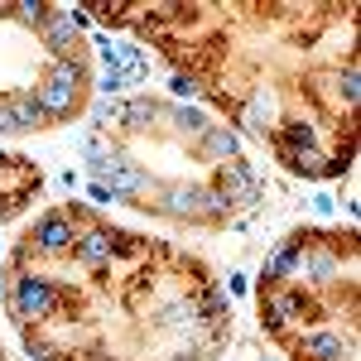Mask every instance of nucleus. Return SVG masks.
<instances>
[{
	"instance_id": "nucleus-1",
	"label": "nucleus",
	"mask_w": 361,
	"mask_h": 361,
	"mask_svg": "<svg viewBox=\"0 0 361 361\" xmlns=\"http://www.w3.org/2000/svg\"><path fill=\"white\" fill-rule=\"evenodd\" d=\"M78 82H82V68H78L73 58H58L49 87L39 92L44 111H49V116H68V111H73V97H78Z\"/></svg>"
},
{
	"instance_id": "nucleus-2",
	"label": "nucleus",
	"mask_w": 361,
	"mask_h": 361,
	"mask_svg": "<svg viewBox=\"0 0 361 361\" xmlns=\"http://www.w3.org/2000/svg\"><path fill=\"white\" fill-rule=\"evenodd\" d=\"M164 207L178 212V217H222L231 202L222 193H212V188H169Z\"/></svg>"
},
{
	"instance_id": "nucleus-3",
	"label": "nucleus",
	"mask_w": 361,
	"mask_h": 361,
	"mask_svg": "<svg viewBox=\"0 0 361 361\" xmlns=\"http://www.w3.org/2000/svg\"><path fill=\"white\" fill-rule=\"evenodd\" d=\"M217 193L226 197V202H255L260 197V183H255V173H250L241 159H226L222 164V188Z\"/></svg>"
},
{
	"instance_id": "nucleus-4",
	"label": "nucleus",
	"mask_w": 361,
	"mask_h": 361,
	"mask_svg": "<svg viewBox=\"0 0 361 361\" xmlns=\"http://www.w3.org/2000/svg\"><path fill=\"white\" fill-rule=\"evenodd\" d=\"M15 304H20V313H49L54 308V284L39 275H25L15 284Z\"/></svg>"
},
{
	"instance_id": "nucleus-5",
	"label": "nucleus",
	"mask_w": 361,
	"mask_h": 361,
	"mask_svg": "<svg viewBox=\"0 0 361 361\" xmlns=\"http://www.w3.org/2000/svg\"><path fill=\"white\" fill-rule=\"evenodd\" d=\"M111 73H116V82H121V92H126L130 82H145L149 63H145V54H140V49H121V54L111 58Z\"/></svg>"
},
{
	"instance_id": "nucleus-6",
	"label": "nucleus",
	"mask_w": 361,
	"mask_h": 361,
	"mask_svg": "<svg viewBox=\"0 0 361 361\" xmlns=\"http://www.w3.org/2000/svg\"><path fill=\"white\" fill-rule=\"evenodd\" d=\"M34 246L68 250V246H73V226L63 222V217H44V222H39V231H34Z\"/></svg>"
},
{
	"instance_id": "nucleus-7",
	"label": "nucleus",
	"mask_w": 361,
	"mask_h": 361,
	"mask_svg": "<svg viewBox=\"0 0 361 361\" xmlns=\"http://www.w3.org/2000/svg\"><path fill=\"white\" fill-rule=\"evenodd\" d=\"M82 25H87L82 10H73V15H58V20H49V44H54L58 54H63V49L73 44V34H78Z\"/></svg>"
},
{
	"instance_id": "nucleus-8",
	"label": "nucleus",
	"mask_w": 361,
	"mask_h": 361,
	"mask_svg": "<svg viewBox=\"0 0 361 361\" xmlns=\"http://www.w3.org/2000/svg\"><path fill=\"white\" fill-rule=\"evenodd\" d=\"M78 246H82V260H87V265H106V260L116 255V246H111V236H106V231H87Z\"/></svg>"
},
{
	"instance_id": "nucleus-9",
	"label": "nucleus",
	"mask_w": 361,
	"mask_h": 361,
	"mask_svg": "<svg viewBox=\"0 0 361 361\" xmlns=\"http://www.w3.org/2000/svg\"><path fill=\"white\" fill-rule=\"evenodd\" d=\"M236 149H241V140L231 130H207L202 135V154H212V159H236Z\"/></svg>"
},
{
	"instance_id": "nucleus-10",
	"label": "nucleus",
	"mask_w": 361,
	"mask_h": 361,
	"mask_svg": "<svg viewBox=\"0 0 361 361\" xmlns=\"http://www.w3.org/2000/svg\"><path fill=\"white\" fill-rule=\"evenodd\" d=\"M304 352H308V357H318V361H342V342H337L333 333H313L304 342Z\"/></svg>"
},
{
	"instance_id": "nucleus-11",
	"label": "nucleus",
	"mask_w": 361,
	"mask_h": 361,
	"mask_svg": "<svg viewBox=\"0 0 361 361\" xmlns=\"http://www.w3.org/2000/svg\"><path fill=\"white\" fill-rule=\"evenodd\" d=\"M10 116H15V130H20V126H39V121H49V111H44V102H39V97L15 102V106H10Z\"/></svg>"
},
{
	"instance_id": "nucleus-12",
	"label": "nucleus",
	"mask_w": 361,
	"mask_h": 361,
	"mask_svg": "<svg viewBox=\"0 0 361 361\" xmlns=\"http://www.w3.org/2000/svg\"><path fill=\"white\" fill-rule=\"evenodd\" d=\"M154 116H159V106H154V102H130V106H126V121H121V126L140 130V126H149Z\"/></svg>"
},
{
	"instance_id": "nucleus-13",
	"label": "nucleus",
	"mask_w": 361,
	"mask_h": 361,
	"mask_svg": "<svg viewBox=\"0 0 361 361\" xmlns=\"http://www.w3.org/2000/svg\"><path fill=\"white\" fill-rule=\"evenodd\" d=\"M294 255H299L294 246H279V250H275V260H265V279H284L289 270H294Z\"/></svg>"
},
{
	"instance_id": "nucleus-14",
	"label": "nucleus",
	"mask_w": 361,
	"mask_h": 361,
	"mask_svg": "<svg viewBox=\"0 0 361 361\" xmlns=\"http://www.w3.org/2000/svg\"><path fill=\"white\" fill-rule=\"evenodd\" d=\"M173 126H178V130H202L207 116L197 111V106H178V111H173Z\"/></svg>"
},
{
	"instance_id": "nucleus-15",
	"label": "nucleus",
	"mask_w": 361,
	"mask_h": 361,
	"mask_svg": "<svg viewBox=\"0 0 361 361\" xmlns=\"http://www.w3.org/2000/svg\"><path fill=\"white\" fill-rule=\"evenodd\" d=\"M294 313H299V304H294V299H284V294L265 304V318H270V323H284V318H294Z\"/></svg>"
},
{
	"instance_id": "nucleus-16",
	"label": "nucleus",
	"mask_w": 361,
	"mask_h": 361,
	"mask_svg": "<svg viewBox=\"0 0 361 361\" xmlns=\"http://www.w3.org/2000/svg\"><path fill=\"white\" fill-rule=\"evenodd\" d=\"M294 173H323L318 149H294Z\"/></svg>"
},
{
	"instance_id": "nucleus-17",
	"label": "nucleus",
	"mask_w": 361,
	"mask_h": 361,
	"mask_svg": "<svg viewBox=\"0 0 361 361\" xmlns=\"http://www.w3.org/2000/svg\"><path fill=\"white\" fill-rule=\"evenodd\" d=\"M289 145L294 149H313V130L308 126H289Z\"/></svg>"
},
{
	"instance_id": "nucleus-18",
	"label": "nucleus",
	"mask_w": 361,
	"mask_h": 361,
	"mask_svg": "<svg viewBox=\"0 0 361 361\" xmlns=\"http://www.w3.org/2000/svg\"><path fill=\"white\" fill-rule=\"evenodd\" d=\"M169 87H173L178 97H197V82H188V78H173V82H169Z\"/></svg>"
},
{
	"instance_id": "nucleus-19",
	"label": "nucleus",
	"mask_w": 361,
	"mask_h": 361,
	"mask_svg": "<svg viewBox=\"0 0 361 361\" xmlns=\"http://www.w3.org/2000/svg\"><path fill=\"white\" fill-rule=\"evenodd\" d=\"M342 97L357 102V73H352V68H347V78H342Z\"/></svg>"
},
{
	"instance_id": "nucleus-20",
	"label": "nucleus",
	"mask_w": 361,
	"mask_h": 361,
	"mask_svg": "<svg viewBox=\"0 0 361 361\" xmlns=\"http://www.w3.org/2000/svg\"><path fill=\"white\" fill-rule=\"evenodd\" d=\"M333 275V260H313V279H328Z\"/></svg>"
},
{
	"instance_id": "nucleus-21",
	"label": "nucleus",
	"mask_w": 361,
	"mask_h": 361,
	"mask_svg": "<svg viewBox=\"0 0 361 361\" xmlns=\"http://www.w3.org/2000/svg\"><path fill=\"white\" fill-rule=\"evenodd\" d=\"M5 130H15V116H10V106H0V135Z\"/></svg>"
}]
</instances>
